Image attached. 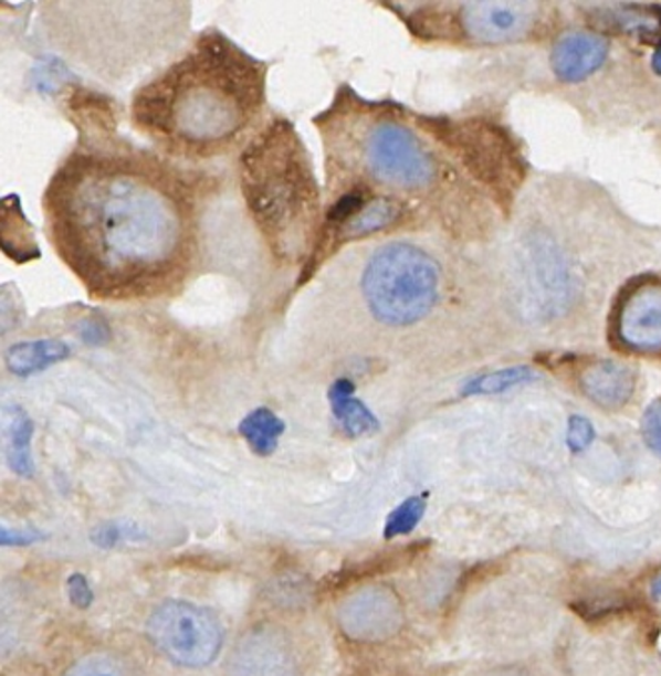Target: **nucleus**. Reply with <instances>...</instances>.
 Instances as JSON below:
<instances>
[{"instance_id":"obj_1","label":"nucleus","mask_w":661,"mask_h":676,"mask_svg":"<svg viewBox=\"0 0 661 676\" xmlns=\"http://www.w3.org/2000/svg\"><path fill=\"white\" fill-rule=\"evenodd\" d=\"M44 214L52 246L97 300H154L191 272L193 189L147 151L78 147L52 175Z\"/></svg>"},{"instance_id":"obj_2","label":"nucleus","mask_w":661,"mask_h":676,"mask_svg":"<svg viewBox=\"0 0 661 676\" xmlns=\"http://www.w3.org/2000/svg\"><path fill=\"white\" fill-rule=\"evenodd\" d=\"M266 99V66L219 30H204L181 59L139 87L134 126L187 159L233 147L256 124Z\"/></svg>"},{"instance_id":"obj_3","label":"nucleus","mask_w":661,"mask_h":676,"mask_svg":"<svg viewBox=\"0 0 661 676\" xmlns=\"http://www.w3.org/2000/svg\"><path fill=\"white\" fill-rule=\"evenodd\" d=\"M246 211L274 261H311L321 239V189L311 154L288 119H273L249 141L239 161Z\"/></svg>"},{"instance_id":"obj_4","label":"nucleus","mask_w":661,"mask_h":676,"mask_svg":"<svg viewBox=\"0 0 661 676\" xmlns=\"http://www.w3.org/2000/svg\"><path fill=\"white\" fill-rule=\"evenodd\" d=\"M52 42L94 76L117 84L136 76L186 36L187 4H44Z\"/></svg>"},{"instance_id":"obj_5","label":"nucleus","mask_w":661,"mask_h":676,"mask_svg":"<svg viewBox=\"0 0 661 676\" xmlns=\"http://www.w3.org/2000/svg\"><path fill=\"white\" fill-rule=\"evenodd\" d=\"M371 316L394 328L418 324L439 296L438 262L408 242H391L371 256L361 276Z\"/></svg>"},{"instance_id":"obj_6","label":"nucleus","mask_w":661,"mask_h":676,"mask_svg":"<svg viewBox=\"0 0 661 676\" xmlns=\"http://www.w3.org/2000/svg\"><path fill=\"white\" fill-rule=\"evenodd\" d=\"M147 637L179 667L203 668L223 648V625L211 609L187 601H166L147 619Z\"/></svg>"},{"instance_id":"obj_7","label":"nucleus","mask_w":661,"mask_h":676,"mask_svg":"<svg viewBox=\"0 0 661 676\" xmlns=\"http://www.w3.org/2000/svg\"><path fill=\"white\" fill-rule=\"evenodd\" d=\"M361 161L371 179L398 189H423L436 177V161L419 137L389 119L361 137Z\"/></svg>"},{"instance_id":"obj_8","label":"nucleus","mask_w":661,"mask_h":676,"mask_svg":"<svg viewBox=\"0 0 661 676\" xmlns=\"http://www.w3.org/2000/svg\"><path fill=\"white\" fill-rule=\"evenodd\" d=\"M433 131L461 157L469 171L491 189H515L521 179V161L501 129L483 122H463L448 126L436 124Z\"/></svg>"},{"instance_id":"obj_9","label":"nucleus","mask_w":661,"mask_h":676,"mask_svg":"<svg viewBox=\"0 0 661 676\" xmlns=\"http://www.w3.org/2000/svg\"><path fill=\"white\" fill-rule=\"evenodd\" d=\"M338 623L352 641L379 643L401 629L403 608L389 588L370 585L344 600L338 609Z\"/></svg>"},{"instance_id":"obj_10","label":"nucleus","mask_w":661,"mask_h":676,"mask_svg":"<svg viewBox=\"0 0 661 676\" xmlns=\"http://www.w3.org/2000/svg\"><path fill=\"white\" fill-rule=\"evenodd\" d=\"M541 7L535 2H505V0H493V2H468L461 7L459 20L461 29L468 32V36L485 42V44H499V42H513L523 39L531 30L535 29Z\"/></svg>"},{"instance_id":"obj_11","label":"nucleus","mask_w":661,"mask_h":676,"mask_svg":"<svg viewBox=\"0 0 661 676\" xmlns=\"http://www.w3.org/2000/svg\"><path fill=\"white\" fill-rule=\"evenodd\" d=\"M224 676H296L291 641L271 625L251 629L237 643Z\"/></svg>"},{"instance_id":"obj_12","label":"nucleus","mask_w":661,"mask_h":676,"mask_svg":"<svg viewBox=\"0 0 661 676\" xmlns=\"http://www.w3.org/2000/svg\"><path fill=\"white\" fill-rule=\"evenodd\" d=\"M616 336L632 351H661V284L636 286L616 318Z\"/></svg>"},{"instance_id":"obj_13","label":"nucleus","mask_w":661,"mask_h":676,"mask_svg":"<svg viewBox=\"0 0 661 676\" xmlns=\"http://www.w3.org/2000/svg\"><path fill=\"white\" fill-rule=\"evenodd\" d=\"M608 52H610L608 40L602 39L600 34L568 32L556 42L550 64L558 80L574 84L583 82L602 68Z\"/></svg>"},{"instance_id":"obj_14","label":"nucleus","mask_w":661,"mask_h":676,"mask_svg":"<svg viewBox=\"0 0 661 676\" xmlns=\"http://www.w3.org/2000/svg\"><path fill=\"white\" fill-rule=\"evenodd\" d=\"M584 395L604 409H622L633 395L636 376L630 368L616 361L592 363L580 373Z\"/></svg>"},{"instance_id":"obj_15","label":"nucleus","mask_w":661,"mask_h":676,"mask_svg":"<svg viewBox=\"0 0 661 676\" xmlns=\"http://www.w3.org/2000/svg\"><path fill=\"white\" fill-rule=\"evenodd\" d=\"M354 391H356V385L350 379H338L328 391L332 413L340 423L342 431L352 439L378 433V416L374 415L358 397H354Z\"/></svg>"},{"instance_id":"obj_16","label":"nucleus","mask_w":661,"mask_h":676,"mask_svg":"<svg viewBox=\"0 0 661 676\" xmlns=\"http://www.w3.org/2000/svg\"><path fill=\"white\" fill-rule=\"evenodd\" d=\"M34 423L29 413L19 405L4 406V456L9 468L22 478H30L34 474L32 463V443Z\"/></svg>"},{"instance_id":"obj_17","label":"nucleus","mask_w":661,"mask_h":676,"mask_svg":"<svg viewBox=\"0 0 661 676\" xmlns=\"http://www.w3.org/2000/svg\"><path fill=\"white\" fill-rule=\"evenodd\" d=\"M70 348L60 339H36L22 341L7 351V368L10 373L19 377H30L44 369L56 366L69 358Z\"/></svg>"},{"instance_id":"obj_18","label":"nucleus","mask_w":661,"mask_h":676,"mask_svg":"<svg viewBox=\"0 0 661 676\" xmlns=\"http://www.w3.org/2000/svg\"><path fill=\"white\" fill-rule=\"evenodd\" d=\"M423 546H426L423 541L421 543L418 541V543L406 546L403 550H394L389 551V553L386 551V553H379V556L371 558V560L346 566L338 573L330 575L326 580V585H328L330 591L344 590V588H348V585L356 583V581L370 580V578H376V575H384V573H389V571L399 570V568L406 566V561L413 560L418 556V551L423 550Z\"/></svg>"},{"instance_id":"obj_19","label":"nucleus","mask_w":661,"mask_h":676,"mask_svg":"<svg viewBox=\"0 0 661 676\" xmlns=\"http://www.w3.org/2000/svg\"><path fill=\"white\" fill-rule=\"evenodd\" d=\"M286 425L283 419L266 406H259L244 416L239 433L256 456H271L279 448Z\"/></svg>"},{"instance_id":"obj_20","label":"nucleus","mask_w":661,"mask_h":676,"mask_svg":"<svg viewBox=\"0 0 661 676\" xmlns=\"http://www.w3.org/2000/svg\"><path fill=\"white\" fill-rule=\"evenodd\" d=\"M536 379V373L526 366H516V368L501 369L493 371L486 376L475 377L468 381L461 393L463 395H496V393H505L513 387L525 385L528 381Z\"/></svg>"},{"instance_id":"obj_21","label":"nucleus","mask_w":661,"mask_h":676,"mask_svg":"<svg viewBox=\"0 0 661 676\" xmlns=\"http://www.w3.org/2000/svg\"><path fill=\"white\" fill-rule=\"evenodd\" d=\"M661 9L652 7H616L610 10V19L616 20L618 30L628 34H658L661 30Z\"/></svg>"},{"instance_id":"obj_22","label":"nucleus","mask_w":661,"mask_h":676,"mask_svg":"<svg viewBox=\"0 0 661 676\" xmlns=\"http://www.w3.org/2000/svg\"><path fill=\"white\" fill-rule=\"evenodd\" d=\"M426 508H428L426 496H409L408 500H403L398 508L389 513L386 528H384V538L394 540L398 536L411 534L421 522Z\"/></svg>"},{"instance_id":"obj_23","label":"nucleus","mask_w":661,"mask_h":676,"mask_svg":"<svg viewBox=\"0 0 661 676\" xmlns=\"http://www.w3.org/2000/svg\"><path fill=\"white\" fill-rule=\"evenodd\" d=\"M64 676H137L136 670L124 658L94 653L82 657L64 673Z\"/></svg>"},{"instance_id":"obj_24","label":"nucleus","mask_w":661,"mask_h":676,"mask_svg":"<svg viewBox=\"0 0 661 676\" xmlns=\"http://www.w3.org/2000/svg\"><path fill=\"white\" fill-rule=\"evenodd\" d=\"M642 436L648 448L661 458V397L643 413Z\"/></svg>"},{"instance_id":"obj_25","label":"nucleus","mask_w":661,"mask_h":676,"mask_svg":"<svg viewBox=\"0 0 661 676\" xmlns=\"http://www.w3.org/2000/svg\"><path fill=\"white\" fill-rule=\"evenodd\" d=\"M594 426L586 416L574 415L568 421V433H566V443L573 453H583L588 446L592 445Z\"/></svg>"},{"instance_id":"obj_26","label":"nucleus","mask_w":661,"mask_h":676,"mask_svg":"<svg viewBox=\"0 0 661 676\" xmlns=\"http://www.w3.org/2000/svg\"><path fill=\"white\" fill-rule=\"evenodd\" d=\"M66 590H69V600L74 608L80 611H86L94 603V590L90 585L88 578L82 573H72L66 581Z\"/></svg>"},{"instance_id":"obj_27","label":"nucleus","mask_w":661,"mask_h":676,"mask_svg":"<svg viewBox=\"0 0 661 676\" xmlns=\"http://www.w3.org/2000/svg\"><path fill=\"white\" fill-rule=\"evenodd\" d=\"M124 536H126V531H124V528H122L119 524L106 522L99 524L97 528H94L90 538H92L94 546H97V548H102V550H112V548H116Z\"/></svg>"},{"instance_id":"obj_28","label":"nucleus","mask_w":661,"mask_h":676,"mask_svg":"<svg viewBox=\"0 0 661 676\" xmlns=\"http://www.w3.org/2000/svg\"><path fill=\"white\" fill-rule=\"evenodd\" d=\"M46 540V534L40 530H12V528H2L0 531V543L4 548H27L36 541Z\"/></svg>"},{"instance_id":"obj_29","label":"nucleus","mask_w":661,"mask_h":676,"mask_svg":"<svg viewBox=\"0 0 661 676\" xmlns=\"http://www.w3.org/2000/svg\"><path fill=\"white\" fill-rule=\"evenodd\" d=\"M82 339L86 344H104V334H102V326L99 324H86V328L82 331Z\"/></svg>"},{"instance_id":"obj_30","label":"nucleus","mask_w":661,"mask_h":676,"mask_svg":"<svg viewBox=\"0 0 661 676\" xmlns=\"http://www.w3.org/2000/svg\"><path fill=\"white\" fill-rule=\"evenodd\" d=\"M652 66L653 72H655V74H660L661 76V46L653 52Z\"/></svg>"},{"instance_id":"obj_31","label":"nucleus","mask_w":661,"mask_h":676,"mask_svg":"<svg viewBox=\"0 0 661 676\" xmlns=\"http://www.w3.org/2000/svg\"><path fill=\"white\" fill-rule=\"evenodd\" d=\"M653 600L661 601V575H658L652 583Z\"/></svg>"},{"instance_id":"obj_32","label":"nucleus","mask_w":661,"mask_h":676,"mask_svg":"<svg viewBox=\"0 0 661 676\" xmlns=\"http://www.w3.org/2000/svg\"><path fill=\"white\" fill-rule=\"evenodd\" d=\"M481 676H525L523 673H516V670H491V673H485V675Z\"/></svg>"}]
</instances>
